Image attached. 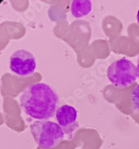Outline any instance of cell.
<instances>
[{"label": "cell", "instance_id": "ba28073f", "mask_svg": "<svg viewBox=\"0 0 139 149\" xmlns=\"http://www.w3.org/2000/svg\"><path fill=\"white\" fill-rule=\"evenodd\" d=\"M136 68H137V74H138V78H139V58H138V60L137 66H136Z\"/></svg>", "mask_w": 139, "mask_h": 149}, {"label": "cell", "instance_id": "277c9868", "mask_svg": "<svg viewBox=\"0 0 139 149\" xmlns=\"http://www.w3.org/2000/svg\"><path fill=\"white\" fill-rule=\"evenodd\" d=\"M36 66L34 54L27 50H17L10 56V70L19 76L31 75L34 73Z\"/></svg>", "mask_w": 139, "mask_h": 149}, {"label": "cell", "instance_id": "7a4b0ae2", "mask_svg": "<svg viewBox=\"0 0 139 149\" xmlns=\"http://www.w3.org/2000/svg\"><path fill=\"white\" fill-rule=\"evenodd\" d=\"M31 132L41 148L57 147L64 139V132L59 124L51 121L37 120L31 125Z\"/></svg>", "mask_w": 139, "mask_h": 149}, {"label": "cell", "instance_id": "5b68a950", "mask_svg": "<svg viewBox=\"0 0 139 149\" xmlns=\"http://www.w3.org/2000/svg\"><path fill=\"white\" fill-rule=\"evenodd\" d=\"M77 117L76 109L70 105H62L56 111V119L58 124L66 134H71L79 127Z\"/></svg>", "mask_w": 139, "mask_h": 149}, {"label": "cell", "instance_id": "52a82bcc", "mask_svg": "<svg viewBox=\"0 0 139 149\" xmlns=\"http://www.w3.org/2000/svg\"><path fill=\"white\" fill-rule=\"evenodd\" d=\"M132 103L133 108L139 110V84H138L132 91Z\"/></svg>", "mask_w": 139, "mask_h": 149}, {"label": "cell", "instance_id": "8992f818", "mask_svg": "<svg viewBox=\"0 0 139 149\" xmlns=\"http://www.w3.org/2000/svg\"><path fill=\"white\" fill-rule=\"evenodd\" d=\"M92 8V2L89 0H74L71 2V14L76 18H80L89 14Z\"/></svg>", "mask_w": 139, "mask_h": 149}, {"label": "cell", "instance_id": "3957f363", "mask_svg": "<svg viewBox=\"0 0 139 149\" xmlns=\"http://www.w3.org/2000/svg\"><path fill=\"white\" fill-rule=\"evenodd\" d=\"M107 77L115 86L126 87L136 81L138 77L137 68L129 60L120 58L109 66Z\"/></svg>", "mask_w": 139, "mask_h": 149}, {"label": "cell", "instance_id": "6da1fadb", "mask_svg": "<svg viewBox=\"0 0 139 149\" xmlns=\"http://www.w3.org/2000/svg\"><path fill=\"white\" fill-rule=\"evenodd\" d=\"M19 100L21 108L28 116L38 120H48L57 110L59 97L46 84L35 83L25 88Z\"/></svg>", "mask_w": 139, "mask_h": 149}, {"label": "cell", "instance_id": "9c48e42d", "mask_svg": "<svg viewBox=\"0 0 139 149\" xmlns=\"http://www.w3.org/2000/svg\"><path fill=\"white\" fill-rule=\"evenodd\" d=\"M137 21H138V23L139 25V10L137 13Z\"/></svg>", "mask_w": 139, "mask_h": 149}]
</instances>
